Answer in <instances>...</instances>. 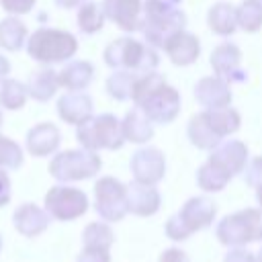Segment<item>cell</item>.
<instances>
[{
    "instance_id": "obj_40",
    "label": "cell",
    "mask_w": 262,
    "mask_h": 262,
    "mask_svg": "<svg viewBox=\"0 0 262 262\" xmlns=\"http://www.w3.org/2000/svg\"><path fill=\"white\" fill-rule=\"evenodd\" d=\"M80 2H82V0H55V4L61 6V8H72V6L80 4Z\"/></svg>"
},
{
    "instance_id": "obj_37",
    "label": "cell",
    "mask_w": 262,
    "mask_h": 262,
    "mask_svg": "<svg viewBox=\"0 0 262 262\" xmlns=\"http://www.w3.org/2000/svg\"><path fill=\"white\" fill-rule=\"evenodd\" d=\"M160 262H188V258H186V254L184 252H180V250H166L164 254H162V258H160Z\"/></svg>"
},
{
    "instance_id": "obj_25",
    "label": "cell",
    "mask_w": 262,
    "mask_h": 262,
    "mask_svg": "<svg viewBox=\"0 0 262 262\" xmlns=\"http://www.w3.org/2000/svg\"><path fill=\"white\" fill-rule=\"evenodd\" d=\"M25 37H27V27L18 18L8 16L0 20V47L8 51H18L25 45Z\"/></svg>"
},
{
    "instance_id": "obj_38",
    "label": "cell",
    "mask_w": 262,
    "mask_h": 262,
    "mask_svg": "<svg viewBox=\"0 0 262 262\" xmlns=\"http://www.w3.org/2000/svg\"><path fill=\"white\" fill-rule=\"evenodd\" d=\"M225 262H256V260H254V256H252L250 252L233 250V252H229V254H227Z\"/></svg>"
},
{
    "instance_id": "obj_7",
    "label": "cell",
    "mask_w": 262,
    "mask_h": 262,
    "mask_svg": "<svg viewBox=\"0 0 262 262\" xmlns=\"http://www.w3.org/2000/svg\"><path fill=\"white\" fill-rule=\"evenodd\" d=\"M217 237L219 242L231 246L262 239V211L246 209L235 215H227L217 225Z\"/></svg>"
},
{
    "instance_id": "obj_13",
    "label": "cell",
    "mask_w": 262,
    "mask_h": 262,
    "mask_svg": "<svg viewBox=\"0 0 262 262\" xmlns=\"http://www.w3.org/2000/svg\"><path fill=\"white\" fill-rule=\"evenodd\" d=\"M209 160L233 176L244 170L246 160H248V147L237 139H229L225 143H219L215 151L209 156Z\"/></svg>"
},
{
    "instance_id": "obj_33",
    "label": "cell",
    "mask_w": 262,
    "mask_h": 262,
    "mask_svg": "<svg viewBox=\"0 0 262 262\" xmlns=\"http://www.w3.org/2000/svg\"><path fill=\"white\" fill-rule=\"evenodd\" d=\"M76 262H111V258H108V250L104 248L84 246V252L78 256Z\"/></svg>"
},
{
    "instance_id": "obj_20",
    "label": "cell",
    "mask_w": 262,
    "mask_h": 262,
    "mask_svg": "<svg viewBox=\"0 0 262 262\" xmlns=\"http://www.w3.org/2000/svg\"><path fill=\"white\" fill-rule=\"evenodd\" d=\"M127 205L135 215H151L160 207V194L151 184L135 182L127 188Z\"/></svg>"
},
{
    "instance_id": "obj_2",
    "label": "cell",
    "mask_w": 262,
    "mask_h": 262,
    "mask_svg": "<svg viewBox=\"0 0 262 262\" xmlns=\"http://www.w3.org/2000/svg\"><path fill=\"white\" fill-rule=\"evenodd\" d=\"M78 49V41L72 33L68 31H57V29H37L31 39L27 41V53L43 63H55L70 59Z\"/></svg>"
},
{
    "instance_id": "obj_35",
    "label": "cell",
    "mask_w": 262,
    "mask_h": 262,
    "mask_svg": "<svg viewBox=\"0 0 262 262\" xmlns=\"http://www.w3.org/2000/svg\"><path fill=\"white\" fill-rule=\"evenodd\" d=\"M246 182L250 186H260L262 184V158H256L252 166L246 170Z\"/></svg>"
},
{
    "instance_id": "obj_41",
    "label": "cell",
    "mask_w": 262,
    "mask_h": 262,
    "mask_svg": "<svg viewBox=\"0 0 262 262\" xmlns=\"http://www.w3.org/2000/svg\"><path fill=\"white\" fill-rule=\"evenodd\" d=\"M258 203H260V209H262V184L258 186Z\"/></svg>"
},
{
    "instance_id": "obj_10",
    "label": "cell",
    "mask_w": 262,
    "mask_h": 262,
    "mask_svg": "<svg viewBox=\"0 0 262 262\" xmlns=\"http://www.w3.org/2000/svg\"><path fill=\"white\" fill-rule=\"evenodd\" d=\"M45 207L47 213L59 221H70L86 213L88 199L82 190L72 186H53L45 194Z\"/></svg>"
},
{
    "instance_id": "obj_27",
    "label": "cell",
    "mask_w": 262,
    "mask_h": 262,
    "mask_svg": "<svg viewBox=\"0 0 262 262\" xmlns=\"http://www.w3.org/2000/svg\"><path fill=\"white\" fill-rule=\"evenodd\" d=\"M237 12V25L244 31H258L262 27V0H244Z\"/></svg>"
},
{
    "instance_id": "obj_14",
    "label": "cell",
    "mask_w": 262,
    "mask_h": 262,
    "mask_svg": "<svg viewBox=\"0 0 262 262\" xmlns=\"http://www.w3.org/2000/svg\"><path fill=\"white\" fill-rule=\"evenodd\" d=\"M104 16H108L113 23H117L125 31L139 29V12L141 4L139 0H104L102 2Z\"/></svg>"
},
{
    "instance_id": "obj_44",
    "label": "cell",
    "mask_w": 262,
    "mask_h": 262,
    "mask_svg": "<svg viewBox=\"0 0 262 262\" xmlns=\"http://www.w3.org/2000/svg\"><path fill=\"white\" fill-rule=\"evenodd\" d=\"M0 250H2V237H0Z\"/></svg>"
},
{
    "instance_id": "obj_11",
    "label": "cell",
    "mask_w": 262,
    "mask_h": 262,
    "mask_svg": "<svg viewBox=\"0 0 262 262\" xmlns=\"http://www.w3.org/2000/svg\"><path fill=\"white\" fill-rule=\"evenodd\" d=\"M131 170H133L137 182L154 184L164 176L166 162H164V156L156 147H145V149H139L133 154Z\"/></svg>"
},
{
    "instance_id": "obj_23",
    "label": "cell",
    "mask_w": 262,
    "mask_h": 262,
    "mask_svg": "<svg viewBox=\"0 0 262 262\" xmlns=\"http://www.w3.org/2000/svg\"><path fill=\"white\" fill-rule=\"evenodd\" d=\"M92 74H94V70L88 61H72L57 76H59L61 86H66L70 90H84L90 84Z\"/></svg>"
},
{
    "instance_id": "obj_24",
    "label": "cell",
    "mask_w": 262,
    "mask_h": 262,
    "mask_svg": "<svg viewBox=\"0 0 262 262\" xmlns=\"http://www.w3.org/2000/svg\"><path fill=\"white\" fill-rule=\"evenodd\" d=\"M237 25V12L231 4L219 2L209 10V27L217 35H231Z\"/></svg>"
},
{
    "instance_id": "obj_6",
    "label": "cell",
    "mask_w": 262,
    "mask_h": 262,
    "mask_svg": "<svg viewBox=\"0 0 262 262\" xmlns=\"http://www.w3.org/2000/svg\"><path fill=\"white\" fill-rule=\"evenodd\" d=\"M98 170H100V158L92 149H68L63 154H57L49 164L51 176L63 182L90 178Z\"/></svg>"
},
{
    "instance_id": "obj_28",
    "label": "cell",
    "mask_w": 262,
    "mask_h": 262,
    "mask_svg": "<svg viewBox=\"0 0 262 262\" xmlns=\"http://www.w3.org/2000/svg\"><path fill=\"white\" fill-rule=\"evenodd\" d=\"M27 86L20 84L18 80H4L2 86H0V104L4 108H10V111H16L25 104L27 100Z\"/></svg>"
},
{
    "instance_id": "obj_36",
    "label": "cell",
    "mask_w": 262,
    "mask_h": 262,
    "mask_svg": "<svg viewBox=\"0 0 262 262\" xmlns=\"http://www.w3.org/2000/svg\"><path fill=\"white\" fill-rule=\"evenodd\" d=\"M10 201V180L4 174V170H0V207L6 205Z\"/></svg>"
},
{
    "instance_id": "obj_18",
    "label": "cell",
    "mask_w": 262,
    "mask_h": 262,
    "mask_svg": "<svg viewBox=\"0 0 262 262\" xmlns=\"http://www.w3.org/2000/svg\"><path fill=\"white\" fill-rule=\"evenodd\" d=\"M166 53L170 55V59L176 63V66H188L192 63L196 57H199V51H201V45H199V39L190 33H184V31H178L166 45H164Z\"/></svg>"
},
{
    "instance_id": "obj_34",
    "label": "cell",
    "mask_w": 262,
    "mask_h": 262,
    "mask_svg": "<svg viewBox=\"0 0 262 262\" xmlns=\"http://www.w3.org/2000/svg\"><path fill=\"white\" fill-rule=\"evenodd\" d=\"M2 8L6 12H12V14H25L33 8L35 0H0Z\"/></svg>"
},
{
    "instance_id": "obj_8",
    "label": "cell",
    "mask_w": 262,
    "mask_h": 262,
    "mask_svg": "<svg viewBox=\"0 0 262 262\" xmlns=\"http://www.w3.org/2000/svg\"><path fill=\"white\" fill-rule=\"evenodd\" d=\"M135 106H139L149 121L154 123H170L180 108V96L174 88L166 86V82L154 86L149 92H145Z\"/></svg>"
},
{
    "instance_id": "obj_42",
    "label": "cell",
    "mask_w": 262,
    "mask_h": 262,
    "mask_svg": "<svg viewBox=\"0 0 262 262\" xmlns=\"http://www.w3.org/2000/svg\"><path fill=\"white\" fill-rule=\"evenodd\" d=\"M258 262H262V250L258 252Z\"/></svg>"
},
{
    "instance_id": "obj_31",
    "label": "cell",
    "mask_w": 262,
    "mask_h": 262,
    "mask_svg": "<svg viewBox=\"0 0 262 262\" xmlns=\"http://www.w3.org/2000/svg\"><path fill=\"white\" fill-rule=\"evenodd\" d=\"M23 164V149L12 139L0 135V170H16Z\"/></svg>"
},
{
    "instance_id": "obj_19",
    "label": "cell",
    "mask_w": 262,
    "mask_h": 262,
    "mask_svg": "<svg viewBox=\"0 0 262 262\" xmlns=\"http://www.w3.org/2000/svg\"><path fill=\"white\" fill-rule=\"evenodd\" d=\"M239 57V49L233 43H223L211 53V66L225 80H244V72L237 70Z\"/></svg>"
},
{
    "instance_id": "obj_29",
    "label": "cell",
    "mask_w": 262,
    "mask_h": 262,
    "mask_svg": "<svg viewBox=\"0 0 262 262\" xmlns=\"http://www.w3.org/2000/svg\"><path fill=\"white\" fill-rule=\"evenodd\" d=\"M102 23H104V10L94 4V2H86L80 6V12H78V27L82 33H96L102 29Z\"/></svg>"
},
{
    "instance_id": "obj_39",
    "label": "cell",
    "mask_w": 262,
    "mask_h": 262,
    "mask_svg": "<svg viewBox=\"0 0 262 262\" xmlns=\"http://www.w3.org/2000/svg\"><path fill=\"white\" fill-rule=\"evenodd\" d=\"M10 72V63L0 55V80H4V76Z\"/></svg>"
},
{
    "instance_id": "obj_30",
    "label": "cell",
    "mask_w": 262,
    "mask_h": 262,
    "mask_svg": "<svg viewBox=\"0 0 262 262\" xmlns=\"http://www.w3.org/2000/svg\"><path fill=\"white\" fill-rule=\"evenodd\" d=\"M135 80H137V76H133L129 70L117 72V74H113V76L106 80V90H108V94H111L113 98H117V100L131 98Z\"/></svg>"
},
{
    "instance_id": "obj_5",
    "label": "cell",
    "mask_w": 262,
    "mask_h": 262,
    "mask_svg": "<svg viewBox=\"0 0 262 262\" xmlns=\"http://www.w3.org/2000/svg\"><path fill=\"white\" fill-rule=\"evenodd\" d=\"M104 61L111 68L151 72L158 66V55L135 39H117L104 49Z\"/></svg>"
},
{
    "instance_id": "obj_12",
    "label": "cell",
    "mask_w": 262,
    "mask_h": 262,
    "mask_svg": "<svg viewBox=\"0 0 262 262\" xmlns=\"http://www.w3.org/2000/svg\"><path fill=\"white\" fill-rule=\"evenodd\" d=\"M57 113L66 123L80 125L92 113V100L82 90H70L57 100Z\"/></svg>"
},
{
    "instance_id": "obj_1",
    "label": "cell",
    "mask_w": 262,
    "mask_h": 262,
    "mask_svg": "<svg viewBox=\"0 0 262 262\" xmlns=\"http://www.w3.org/2000/svg\"><path fill=\"white\" fill-rule=\"evenodd\" d=\"M182 0H145V39L164 47L184 27V12L178 8Z\"/></svg>"
},
{
    "instance_id": "obj_26",
    "label": "cell",
    "mask_w": 262,
    "mask_h": 262,
    "mask_svg": "<svg viewBox=\"0 0 262 262\" xmlns=\"http://www.w3.org/2000/svg\"><path fill=\"white\" fill-rule=\"evenodd\" d=\"M229 178H231V174L225 172L221 166H217V164L211 162V160H209V162L199 170V174H196V180H199L201 188L207 190V192L221 190V188L227 184Z\"/></svg>"
},
{
    "instance_id": "obj_17",
    "label": "cell",
    "mask_w": 262,
    "mask_h": 262,
    "mask_svg": "<svg viewBox=\"0 0 262 262\" xmlns=\"http://www.w3.org/2000/svg\"><path fill=\"white\" fill-rule=\"evenodd\" d=\"M12 221H14V227H16L23 235L35 237V235H39L41 231L47 229V221H49V219H47L45 211L39 209L37 205L25 203V205H20V207L14 211Z\"/></svg>"
},
{
    "instance_id": "obj_9",
    "label": "cell",
    "mask_w": 262,
    "mask_h": 262,
    "mask_svg": "<svg viewBox=\"0 0 262 262\" xmlns=\"http://www.w3.org/2000/svg\"><path fill=\"white\" fill-rule=\"evenodd\" d=\"M94 194H96V213L104 221H119L129 211L127 188L111 176H104L96 182Z\"/></svg>"
},
{
    "instance_id": "obj_4",
    "label": "cell",
    "mask_w": 262,
    "mask_h": 262,
    "mask_svg": "<svg viewBox=\"0 0 262 262\" xmlns=\"http://www.w3.org/2000/svg\"><path fill=\"white\" fill-rule=\"evenodd\" d=\"M215 203L205 199V196H194L190 199L174 217L168 219L166 223V233L172 239H186L192 231L203 229L211 225L215 217Z\"/></svg>"
},
{
    "instance_id": "obj_21",
    "label": "cell",
    "mask_w": 262,
    "mask_h": 262,
    "mask_svg": "<svg viewBox=\"0 0 262 262\" xmlns=\"http://www.w3.org/2000/svg\"><path fill=\"white\" fill-rule=\"evenodd\" d=\"M57 86H59V76H57V72H53V70L47 68V70L33 72V76L29 78V84H27V92H29L35 100L45 102V100H49V98L55 94Z\"/></svg>"
},
{
    "instance_id": "obj_15",
    "label": "cell",
    "mask_w": 262,
    "mask_h": 262,
    "mask_svg": "<svg viewBox=\"0 0 262 262\" xmlns=\"http://www.w3.org/2000/svg\"><path fill=\"white\" fill-rule=\"evenodd\" d=\"M194 96L205 108H223L229 106L231 100V92L227 84L221 82L219 78H203L194 88Z\"/></svg>"
},
{
    "instance_id": "obj_43",
    "label": "cell",
    "mask_w": 262,
    "mask_h": 262,
    "mask_svg": "<svg viewBox=\"0 0 262 262\" xmlns=\"http://www.w3.org/2000/svg\"><path fill=\"white\" fill-rule=\"evenodd\" d=\"M0 127H2V113H0Z\"/></svg>"
},
{
    "instance_id": "obj_32",
    "label": "cell",
    "mask_w": 262,
    "mask_h": 262,
    "mask_svg": "<svg viewBox=\"0 0 262 262\" xmlns=\"http://www.w3.org/2000/svg\"><path fill=\"white\" fill-rule=\"evenodd\" d=\"M84 246H92V248H104L108 250V246L113 244V231L108 225L104 223H90L84 229Z\"/></svg>"
},
{
    "instance_id": "obj_16",
    "label": "cell",
    "mask_w": 262,
    "mask_h": 262,
    "mask_svg": "<svg viewBox=\"0 0 262 262\" xmlns=\"http://www.w3.org/2000/svg\"><path fill=\"white\" fill-rule=\"evenodd\" d=\"M57 145H59V131L51 123L35 125L27 133V149L33 156H39V158L49 156L57 149Z\"/></svg>"
},
{
    "instance_id": "obj_22",
    "label": "cell",
    "mask_w": 262,
    "mask_h": 262,
    "mask_svg": "<svg viewBox=\"0 0 262 262\" xmlns=\"http://www.w3.org/2000/svg\"><path fill=\"white\" fill-rule=\"evenodd\" d=\"M123 135H125V139L133 141V143H143V141H147L154 135L151 121L147 119V115L139 106L125 117V121H123Z\"/></svg>"
},
{
    "instance_id": "obj_3",
    "label": "cell",
    "mask_w": 262,
    "mask_h": 262,
    "mask_svg": "<svg viewBox=\"0 0 262 262\" xmlns=\"http://www.w3.org/2000/svg\"><path fill=\"white\" fill-rule=\"evenodd\" d=\"M78 141L86 149H119L125 141L123 123L117 121L113 115H98L88 117L84 123L78 125Z\"/></svg>"
}]
</instances>
